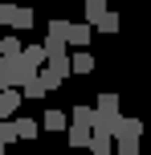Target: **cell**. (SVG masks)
<instances>
[{"label":"cell","instance_id":"obj_16","mask_svg":"<svg viewBox=\"0 0 151 155\" xmlns=\"http://www.w3.org/2000/svg\"><path fill=\"white\" fill-rule=\"evenodd\" d=\"M21 49H25L21 37H12V33H8V37H0V53H4V57H16Z\"/></svg>","mask_w":151,"mask_h":155},{"label":"cell","instance_id":"obj_3","mask_svg":"<svg viewBox=\"0 0 151 155\" xmlns=\"http://www.w3.org/2000/svg\"><path fill=\"white\" fill-rule=\"evenodd\" d=\"M90 135H94V127H86V123H70V127H65L70 147H90Z\"/></svg>","mask_w":151,"mask_h":155},{"label":"cell","instance_id":"obj_7","mask_svg":"<svg viewBox=\"0 0 151 155\" xmlns=\"http://www.w3.org/2000/svg\"><path fill=\"white\" fill-rule=\"evenodd\" d=\"M110 139H114L110 131H94V135H90V151H94V155H110V151H114Z\"/></svg>","mask_w":151,"mask_h":155},{"label":"cell","instance_id":"obj_15","mask_svg":"<svg viewBox=\"0 0 151 155\" xmlns=\"http://www.w3.org/2000/svg\"><path fill=\"white\" fill-rule=\"evenodd\" d=\"M82 8H86V21L94 25V21H98V16H102L110 4H106V0H82Z\"/></svg>","mask_w":151,"mask_h":155},{"label":"cell","instance_id":"obj_4","mask_svg":"<svg viewBox=\"0 0 151 155\" xmlns=\"http://www.w3.org/2000/svg\"><path fill=\"white\" fill-rule=\"evenodd\" d=\"M90 29H94V25H70V37H65V45H74V49H86L90 45Z\"/></svg>","mask_w":151,"mask_h":155},{"label":"cell","instance_id":"obj_2","mask_svg":"<svg viewBox=\"0 0 151 155\" xmlns=\"http://www.w3.org/2000/svg\"><path fill=\"white\" fill-rule=\"evenodd\" d=\"M119 127V106H94V131H110Z\"/></svg>","mask_w":151,"mask_h":155},{"label":"cell","instance_id":"obj_6","mask_svg":"<svg viewBox=\"0 0 151 155\" xmlns=\"http://www.w3.org/2000/svg\"><path fill=\"white\" fill-rule=\"evenodd\" d=\"M21 94H25V98H45V82H41V74H29V78H25V82H21Z\"/></svg>","mask_w":151,"mask_h":155},{"label":"cell","instance_id":"obj_22","mask_svg":"<svg viewBox=\"0 0 151 155\" xmlns=\"http://www.w3.org/2000/svg\"><path fill=\"white\" fill-rule=\"evenodd\" d=\"M98 106H119V94H110V90L98 94Z\"/></svg>","mask_w":151,"mask_h":155},{"label":"cell","instance_id":"obj_14","mask_svg":"<svg viewBox=\"0 0 151 155\" xmlns=\"http://www.w3.org/2000/svg\"><path fill=\"white\" fill-rule=\"evenodd\" d=\"M114 135H135V139H139V135H143V123H139V118H123V114H119Z\"/></svg>","mask_w":151,"mask_h":155},{"label":"cell","instance_id":"obj_11","mask_svg":"<svg viewBox=\"0 0 151 155\" xmlns=\"http://www.w3.org/2000/svg\"><path fill=\"white\" fill-rule=\"evenodd\" d=\"M37 74H41V82H45V90H57V86H61V82H65V74H57V70H53V65H49V61H45V65H41V70H37Z\"/></svg>","mask_w":151,"mask_h":155},{"label":"cell","instance_id":"obj_5","mask_svg":"<svg viewBox=\"0 0 151 155\" xmlns=\"http://www.w3.org/2000/svg\"><path fill=\"white\" fill-rule=\"evenodd\" d=\"M70 70L74 74H94V53H90V49H78V53L70 57Z\"/></svg>","mask_w":151,"mask_h":155},{"label":"cell","instance_id":"obj_20","mask_svg":"<svg viewBox=\"0 0 151 155\" xmlns=\"http://www.w3.org/2000/svg\"><path fill=\"white\" fill-rule=\"evenodd\" d=\"M0 139H4V143L21 139V135H16V123H12V118H0Z\"/></svg>","mask_w":151,"mask_h":155},{"label":"cell","instance_id":"obj_1","mask_svg":"<svg viewBox=\"0 0 151 155\" xmlns=\"http://www.w3.org/2000/svg\"><path fill=\"white\" fill-rule=\"evenodd\" d=\"M25 102V94H21V86H4L0 90V118H12L16 114V106Z\"/></svg>","mask_w":151,"mask_h":155},{"label":"cell","instance_id":"obj_21","mask_svg":"<svg viewBox=\"0 0 151 155\" xmlns=\"http://www.w3.org/2000/svg\"><path fill=\"white\" fill-rule=\"evenodd\" d=\"M12 16H16V4H0V25H12Z\"/></svg>","mask_w":151,"mask_h":155},{"label":"cell","instance_id":"obj_23","mask_svg":"<svg viewBox=\"0 0 151 155\" xmlns=\"http://www.w3.org/2000/svg\"><path fill=\"white\" fill-rule=\"evenodd\" d=\"M4 147H8V143H4V139H0V155H4Z\"/></svg>","mask_w":151,"mask_h":155},{"label":"cell","instance_id":"obj_8","mask_svg":"<svg viewBox=\"0 0 151 155\" xmlns=\"http://www.w3.org/2000/svg\"><path fill=\"white\" fill-rule=\"evenodd\" d=\"M41 127H45V131H65V127H70V114H65V110H45Z\"/></svg>","mask_w":151,"mask_h":155},{"label":"cell","instance_id":"obj_17","mask_svg":"<svg viewBox=\"0 0 151 155\" xmlns=\"http://www.w3.org/2000/svg\"><path fill=\"white\" fill-rule=\"evenodd\" d=\"M70 25H74V21H65V16H53V21H49V37H61V41H65V37H70Z\"/></svg>","mask_w":151,"mask_h":155},{"label":"cell","instance_id":"obj_9","mask_svg":"<svg viewBox=\"0 0 151 155\" xmlns=\"http://www.w3.org/2000/svg\"><path fill=\"white\" fill-rule=\"evenodd\" d=\"M94 29H98V33H119V29H123V21H119V12H114V8H106V12L94 21Z\"/></svg>","mask_w":151,"mask_h":155},{"label":"cell","instance_id":"obj_12","mask_svg":"<svg viewBox=\"0 0 151 155\" xmlns=\"http://www.w3.org/2000/svg\"><path fill=\"white\" fill-rule=\"evenodd\" d=\"M114 151L119 155H139V139L135 135H114Z\"/></svg>","mask_w":151,"mask_h":155},{"label":"cell","instance_id":"obj_19","mask_svg":"<svg viewBox=\"0 0 151 155\" xmlns=\"http://www.w3.org/2000/svg\"><path fill=\"white\" fill-rule=\"evenodd\" d=\"M33 8H16V16H12V29H33Z\"/></svg>","mask_w":151,"mask_h":155},{"label":"cell","instance_id":"obj_13","mask_svg":"<svg viewBox=\"0 0 151 155\" xmlns=\"http://www.w3.org/2000/svg\"><path fill=\"white\" fill-rule=\"evenodd\" d=\"M16 123V135H21V139H37L41 135V123H33V118H12Z\"/></svg>","mask_w":151,"mask_h":155},{"label":"cell","instance_id":"obj_18","mask_svg":"<svg viewBox=\"0 0 151 155\" xmlns=\"http://www.w3.org/2000/svg\"><path fill=\"white\" fill-rule=\"evenodd\" d=\"M70 123H86V127H94V106H74V110H70Z\"/></svg>","mask_w":151,"mask_h":155},{"label":"cell","instance_id":"obj_10","mask_svg":"<svg viewBox=\"0 0 151 155\" xmlns=\"http://www.w3.org/2000/svg\"><path fill=\"white\" fill-rule=\"evenodd\" d=\"M21 61H29L33 70H41V65H45V45H25L21 49Z\"/></svg>","mask_w":151,"mask_h":155}]
</instances>
